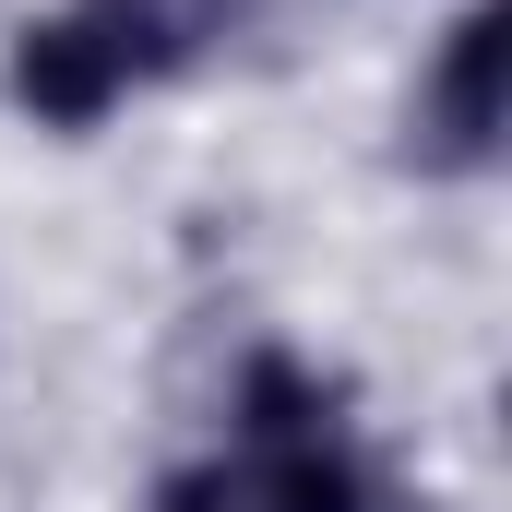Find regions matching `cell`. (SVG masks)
Here are the masks:
<instances>
[{
	"label": "cell",
	"instance_id": "1",
	"mask_svg": "<svg viewBox=\"0 0 512 512\" xmlns=\"http://www.w3.org/2000/svg\"><path fill=\"white\" fill-rule=\"evenodd\" d=\"M501 0H477L453 36H441V60H429V155L441 167H489L501 155Z\"/></svg>",
	"mask_w": 512,
	"mask_h": 512
},
{
	"label": "cell",
	"instance_id": "4",
	"mask_svg": "<svg viewBox=\"0 0 512 512\" xmlns=\"http://www.w3.org/2000/svg\"><path fill=\"white\" fill-rule=\"evenodd\" d=\"M262 512H370V489H358V465H346V453L298 441V453H274V477H262Z\"/></svg>",
	"mask_w": 512,
	"mask_h": 512
},
{
	"label": "cell",
	"instance_id": "5",
	"mask_svg": "<svg viewBox=\"0 0 512 512\" xmlns=\"http://www.w3.org/2000/svg\"><path fill=\"white\" fill-rule=\"evenodd\" d=\"M155 512H251V489H239L227 465H191V477H167V489H155Z\"/></svg>",
	"mask_w": 512,
	"mask_h": 512
},
{
	"label": "cell",
	"instance_id": "2",
	"mask_svg": "<svg viewBox=\"0 0 512 512\" xmlns=\"http://www.w3.org/2000/svg\"><path fill=\"white\" fill-rule=\"evenodd\" d=\"M12 96L48 131H96L131 96V72H120V48L96 36V12H60V24H36V36L12 48Z\"/></svg>",
	"mask_w": 512,
	"mask_h": 512
},
{
	"label": "cell",
	"instance_id": "3",
	"mask_svg": "<svg viewBox=\"0 0 512 512\" xmlns=\"http://www.w3.org/2000/svg\"><path fill=\"white\" fill-rule=\"evenodd\" d=\"M322 417H334V382H322V370H298V358H274V346L239 370V429H251V441L298 453V441H322Z\"/></svg>",
	"mask_w": 512,
	"mask_h": 512
}]
</instances>
